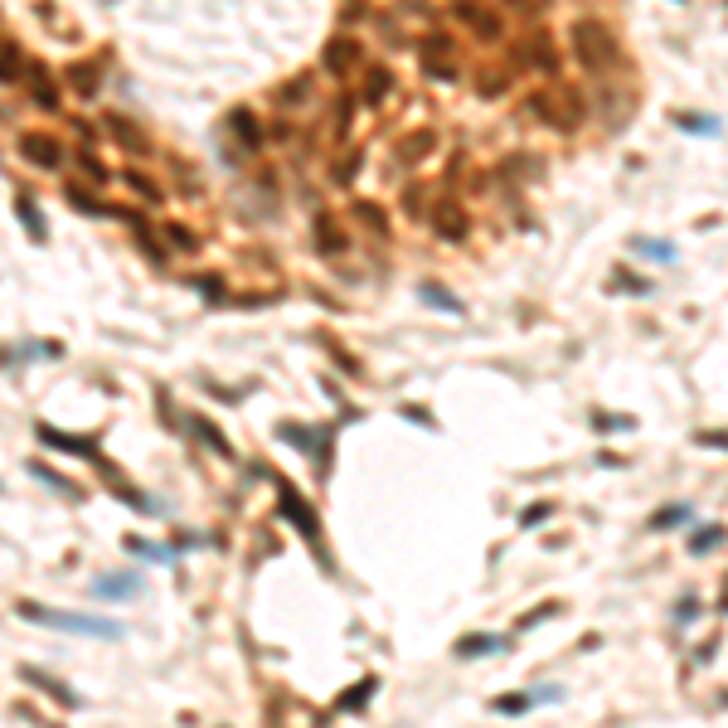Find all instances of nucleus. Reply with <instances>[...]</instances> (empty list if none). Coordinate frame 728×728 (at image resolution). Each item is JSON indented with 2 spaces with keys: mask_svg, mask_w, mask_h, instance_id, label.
Returning <instances> with one entry per match:
<instances>
[{
  "mask_svg": "<svg viewBox=\"0 0 728 728\" xmlns=\"http://www.w3.org/2000/svg\"><path fill=\"white\" fill-rule=\"evenodd\" d=\"M529 112H534L549 131H578L582 117H588V102H582V92L574 83H554V88L529 92Z\"/></svg>",
  "mask_w": 728,
  "mask_h": 728,
  "instance_id": "f257e3e1",
  "label": "nucleus"
},
{
  "mask_svg": "<svg viewBox=\"0 0 728 728\" xmlns=\"http://www.w3.org/2000/svg\"><path fill=\"white\" fill-rule=\"evenodd\" d=\"M568 49H574V59L588 73H607L621 59L617 35H612V25H602V20H578V25L568 29Z\"/></svg>",
  "mask_w": 728,
  "mask_h": 728,
  "instance_id": "f03ea898",
  "label": "nucleus"
},
{
  "mask_svg": "<svg viewBox=\"0 0 728 728\" xmlns=\"http://www.w3.org/2000/svg\"><path fill=\"white\" fill-rule=\"evenodd\" d=\"M20 617L39 621V627H59V631H83V637H102L117 641L122 627L112 617H88V612H59V607H39V602H20Z\"/></svg>",
  "mask_w": 728,
  "mask_h": 728,
  "instance_id": "7ed1b4c3",
  "label": "nucleus"
},
{
  "mask_svg": "<svg viewBox=\"0 0 728 728\" xmlns=\"http://www.w3.org/2000/svg\"><path fill=\"white\" fill-rule=\"evenodd\" d=\"M360 64H364V44H360V39H350V35H330L326 39V49H320V73H326V78L345 83Z\"/></svg>",
  "mask_w": 728,
  "mask_h": 728,
  "instance_id": "20e7f679",
  "label": "nucleus"
},
{
  "mask_svg": "<svg viewBox=\"0 0 728 728\" xmlns=\"http://www.w3.org/2000/svg\"><path fill=\"white\" fill-rule=\"evenodd\" d=\"M452 15H456V25H466L481 44H501V35H505V20L495 15V10H486L481 0H456L452 5Z\"/></svg>",
  "mask_w": 728,
  "mask_h": 728,
  "instance_id": "39448f33",
  "label": "nucleus"
},
{
  "mask_svg": "<svg viewBox=\"0 0 728 728\" xmlns=\"http://www.w3.org/2000/svg\"><path fill=\"white\" fill-rule=\"evenodd\" d=\"M423 68H428V78H437V83H452L456 73V39L452 35H428L423 39Z\"/></svg>",
  "mask_w": 728,
  "mask_h": 728,
  "instance_id": "423d86ee",
  "label": "nucleus"
},
{
  "mask_svg": "<svg viewBox=\"0 0 728 728\" xmlns=\"http://www.w3.org/2000/svg\"><path fill=\"white\" fill-rule=\"evenodd\" d=\"M15 151L25 155L35 170H64V146L54 137H44V131H25V137L15 141Z\"/></svg>",
  "mask_w": 728,
  "mask_h": 728,
  "instance_id": "0eeeda50",
  "label": "nucleus"
},
{
  "mask_svg": "<svg viewBox=\"0 0 728 728\" xmlns=\"http://www.w3.org/2000/svg\"><path fill=\"white\" fill-rule=\"evenodd\" d=\"M432 233L442 238V243H462V238L471 233V214L456 200H437L432 204Z\"/></svg>",
  "mask_w": 728,
  "mask_h": 728,
  "instance_id": "6e6552de",
  "label": "nucleus"
},
{
  "mask_svg": "<svg viewBox=\"0 0 728 728\" xmlns=\"http://www.w3.org/2000/svg\"><path fill=\"white\" fill-rule=\"evenodd\" d=\"M25 83H29V102H35V107L59 112V102H64V88H59V78H54L44 64H25Z\"/></svg>",
  "mask_w": 728,
  "mask_h": 728,
  "instance_id": "1a4fd4ad",
  "label": "nucleus"
},
{
  "mask_svg": "<svg viewBox=\"0 0 728 728\" xmlns=\"http://www.w3.org/2000/svg\"><path fill=\"white\" fill-rule=\"evenodd\" d=\"M432 151H437V131L432 127H418V131H408V137H399V146H393V161H399L403 170H413V165H423Z\"/></svg>",
  "mask_w": 728,
  "mask_h": 728,
  "instance_id": "9d476101",
  "label": "nucleus"
},
{
  "mask_svg": "<svg viewBox=\"0 0 728 728\" xmlns=\"http://www.w3.org/2000/svg\"><path fill=\"white\" fill-rule=\"evenodd\" d=\"M311 233H316V253H326V257H340L350 248V233L340 228V218L330 210H320L316 218H311Z\"/></svg>",
  "mask_w": 728,
  "mask_h": 728,
  "instance_id": "9b49d317",
  "label": "nucleus"
},
{
  "mask_svg": "<svg viewBox=\"0 0 728 728\" xmlns=\"http://www.w3.org/2000/svg\"><path fill=\"white\" fill-rule=\"evenodd\" d=\"M471 88L481 92V98H505L510 88H515V73H510L505 64H476V73H471Z\"/></svg>",
  "mask_w": 728,
  "mask_h": 728,
  "instance_id": "f8f14e48",
  "label": "nucleus"
},
{
  "mask_svg": "<svg viewBox=\"0 0 728 728\" xmlns=\"http://www.w3.org/2000/svg\"><path fill=\"white\" fill-rule=\"evenodd\" d=\"M107 131H112V141H117L127 155H137V161H141V155H151V141H146L141 127H137V122H127L122 112H112V117H107Z\"/></svg>",
  "mask_w": 728,
  "mask_h": 728,
  "instance_id": "ddd939ff",
  "label": "nucleus"
},
{
  "mask_svg": "<svg viewBox=\"0 0 728 728\" xmlns=\"http://www.w3.org/2000/svg\"><path fill=\"white\" fill-rule=\"evenodd\" d=\"M228 131H233V141L243 146L248 155H253L257 146L267 141V137H263V127H257V117H253L248 107H233V112H228Z\"/></svg>",
  "mask_w": 728,
  "mask_h": 728,
  "instance_id": "4468645a",
  "label": "nucleus"
},
{
  "mask_svg": "<svg viewBox=\"0 0 728 728\" xmlns=\"http://www.w3.org/2000/svg\"><path fill=\"white\" fill-rule=\"evenodd\" d=\"M282 510H287V519H291V525L301 529V539H311V544H316V539H320V529H316V515H311V505L301 501V495L291 491V486H282Z\"/></svg>",
  "mask_w": 728,
  "mask_h": 728,
  "instance_id": "2eb2a0df",
  "label": "nucleus"
},
{
  "mask_svg": "<svg viewBox=\"0 0 728 728\" xmlns=\"http://www.w3.org/2000/svg\"><path fill=\"white\" fill-rule=\"evenodd\" d=\"M20 675H25V680L35 684V690H44L49 700H59V704H64V709H78V694H73L68 684H59L54 675H44V670H29V665H25V670H20Z\"/></svg>",
  "mask_w": 728,
  "mask_h": 728,
  "instance_id": "dca6fc26",
  "label": "nucleus"
},
{
  "mask_svg": "<svg viewBox=\"0 0 728 728\" xmlns=\"http://www.w3.org/2000/svg\"><path fill=\"white\" fill-rule=\"evenodd\" d=\"M364 107H379L384 98L393 92V68H384V64H374L369 73H364Z\"/></svg>",
  "mask_w": 728,
  "mask_h": 728,
  "instance_id": "f3484780",
  "label": "nucleus"
},
{
  "mask_svg": "<svg viewBox=\"0 0 728 728\" xmlns=\"http://www.w3.org/2000/svg\"><path fill=\"white\" fill-rule=\"evenodd\" d=\"M350 214H355V224L369 228L374 238H389V214H384L374 200H355V204H350Z\"/></svg>",
  "mask_w": 728,
  "mask_h": 728,
  "instance_id": "a211bd4d",
  "label": "nucleus"
},
{
  "mask_svg": "<svg viewBox=\"0 0 728 728\" xmlns=\"http://www.w3.org/2000/svg\"><path fill=\"white\" fill-rule=\"evenodd\" d=\"M311 83H316V73H297V78H287L282 88L273 92L277 107H301V102L311 98Z\"/></svg>",
  "mask_w": 728,
  "mask_h": 728,
  "instance_id": "6ab92c4d",
  "label": "nucleus"
},
{
  "mask_svg": "<svg viewBox=\"0 0 728 728\" xmlns=\"http://www.w3.org/2000/svg\"><path fill=\"white\" fill-rule=\"evenodd\" d=\"M161 238H165V243H175V253H200V233H194L190 224H180V218H165Z\"/></svg>",
  "mask_w": 728,
  "mask_h": 728,
  "instance_id": "aec40b11",
  "label": "nucleus"
},
{
  "mask_svg": "<svg viewBox=\"0 0 728 728\" xmlns=\"http://www.w3.org/2000/svg\"><path fill=\"white\" fill-rule=\"evenodd\" d=\"M39 442L44 447H59V452H73V456H92V442H83V437H68V432H59V428H39Z\"/></svg>",
  "mask_w": 728,
  "mask_h": 728,
  "instance_id": "412c9836",
  "label": "nucleus"
},
{
  "mask_svg": "<svg viewBox=\"0 0 728 728\" xmlns=\"http://www.w3.org/2000/svg\"><path fill=\"white\" fill-rule=\"evenodd\" d=\"M20 78H25V49L0 44V83H20Z\"/></svg>",
  "mask_w": 728,
  "mask_h": 728,
  "instance_id": "4be33fe9",
  "label": "nucleus"
},
{
  "mask_svg": "<svg viewBox=\"0 0 728 728\" xmlns=\"http://www.w3.org/2000/svg\"><path fill=\"white\" fill-rule=\"evenodd\" d=\"M122 180H127V185H131V190L141 194L146 204H161V185H155V180H151V175H146V170H137V165H127V170H122Z\"/></svg>",
  "mask_w": 728,
  "mask_h": 728,
  "instance_id": "5701e85b",
  "label": "nucleus"
},
{
  "mask_svg": "<svg viewBox=\"0 0 728 728\" xmlns=\"http://www.w3.org/2000/svg\"><path fill=\"white\" fill-rule=\"evenodd\" d=\"M68 83L78 98H98V64H68Z\"/></svg>",
  "mask_w": 728,
  "mask_h": 728,
  "instance_id": "b1692460",
  "label": "nucleus"
},
{
  "mask_svg": "<svg viewBox=\"0 0 728 728\" xmlns=\"http://www.w3.org/2000/svg\"><path fill=\"white\" fill-rule=\"evenodd\" d=\"M15 214H20V224H25V233L35 238V243H44V238H49V228L39 224V210H35V200H25V194H20V200H15Z\"/></svg>",
  "mask_w": 728,
  "mask_h": 728,
  "instance_id": "393cba45",
  "label": "nucleus"
},
{
  "mask_svg": "<svg viewBox=\"0 0 728 728\" xmlns=\"http://www.w3.org/2000/svg\"><path fill=\"white\" fill-rule=\"evenodd\" d=\"M64 200H68L78 214H107V204H102L98 194H88L83 185H64Z\"/></svg>",
  "mask_w": 728,
  "mask_h": 728,
  "instance_id": "a878e982",
  "label": "nucleus"
},
{
  "mask_svg": "<svg viewBox=\"0 0 728 728\" xmlns=\"http://www.w3.org/2000/svg\"><path fill=\"white\" fill-rule=\"evenodd\" d=\"M675 127L694 131V137H714V131H719V117H700V112H675Z\"/></svg>",
  "mask_w": 728,
  "mask_h": 728,
  "instance_id": "bb28decb",
  "label": "nucleus"
},
{
  "mask_svg": "<svg viewBox=\"0 0 728 728\" xmlns=\"http://www.w3.org/2000/svg\"><path fill=\"white\" fill-rule=\"evenodd\" d=\"M137 588H141V578H131V574H112V578L98 582V592H102V597H112V602L127 597V592H137Z\"/></svg>",
  "mask_w": 728,
  "mask_h": 728,
  "instance_id": "cd10ccee",
  "label": "nucleus"
},
{
  "mask_svg": "<svg viewBox=\"0 0 728 728\" xmlns=\"http://www.w3.org/2000/svg\"><path fill=\"white\" fill-rule=\"evenodd\" d=\"M360 170H364V151H345L336 161V175H330V180H336V185H355Z\"/></svg>",
  "mask_w": 728,
  "mask_h": 728,
  "instance_id": "c85d7f7f",
  "label": "nucleus"
},
{
  "mask_svg": "<svg viewBox=\"0 0 728 728\" xmlns=\"http://www.w3.org/2000/svg\"><path fill=\"white\" fill-rule=\"evenodd\" d=\"M423 301H428V306H437V311H447V316H462V301H456L452 291H442L437 282L423 287Z\"/></svg>",
  "mask_w": 728,
  "mask_h": 728,
  "instance_id": "c756f323",
  "label": "nucleus"
},
{
  "mask_svg": "<svg viewBox=\"0 0 728 728\" xmlns=\"http://www.w3.org/2000/svg\"><path fill=\"white\" fill-rule=\"evenodd\" d=\"M78 170L88 175L92 185H107V180H112V170H107V165H102V161H98V155H92V151H78Z\"/></svg>",
  "mask_w": 728,
  "mask_h": 728,
  "instance_id": "7c9ffc66",
  "label": "nucleus"
},
{
  "mask_svg": "<svg viewBox=\"0 0 728 728\" xmlns=\"http://www.w3.org/2000/svg\"><path fill=\"white\" fill-rule=\"evenodd\" d=\"M350 117H355V98L345 92V98L336 102V131H330L336 141H345V137H350Z\"/></svg>",
  "mask_w": 728,
  "mask_h": 728,
  "instance_id": "2f4dec72",
  "label": "nucleus"
},
{
  "mask_svg": "<svg viewBox=\"0 0 728 728\" xmlns=\"http://www.w3.org/2000/svg\"><path fill=\"white\" fill-rule=\"evenodd\" d=\"M491 709H495V714H505V719H515V714H525V709H529V694H495Z\"/></svg>",
  "mask_w": 728,
  "mask_h": 728,
  "instance_id": "473e14b6",
  "label": "nucleus"
},
{
  "mask_svg": "<svg viewBox=\"0 0 728 728\" xmlns=\"http://www.w3.org/2000/svg\"><path fill=\"white\" fill-rule=\"evenodd\" d=\"M549 515H554V501H534V505H525V515H519V529H539Z\"/></svg>",
  "mask_w": 728,
  "mask_h": 728,
  "instance_id": "72a5a7b5",
  "label": "nucleus"
},
{
  "mask_svg": "<svg viewBox=\"0 0 728 728\" xmlns=\"http://www.w3.org/2000/svg\"><path fill=\"white\" fill-rule=\"evenodd\" d=\"M680 519H690V505H665L651 515V529H670V525H680Z\"/></svg>",
  "mask_w": 728,
  "mask_h": 728,
  "instance_id": "f704fd0d",
  "label": "nucleus"
},
{
  "mask_svg": "<svg viewBox=\"0 0 728 728\" xmlns=\"http://www.w3.org/2000/svg\"><path fill=\"white\" fill-rule=\"evenodd\" d=\"M719 544H724V525H709V529H700V534L690 539L694 554H709V549H719Z\"/></svg>",
  "mask_w": 728,
  "mask_h": 728,
  "instance_id": "c9c22d12",
  "label": "nucleus"
},
{
  "mask_svg": "<svg viewBox=\"0 0 728 728\" xmlns=\"http://www.w3.org/2000/svg\"><path fill=\"white\" fill-rule=\"evenodd\" d=\"M505 10H515V15H525V20H539L549 10V0H501Z\"/></svg>",
  "mask_w": 728,
  "mask_h": 728,
  "instance_id": "e433bc0d",
  "label": "nucleus"
},
{
  "mask_svg": "<svg viewBox=\"0 0 728 728\" xmlns=\"http://www.w3.org/2000/svg\"><path fill=\"white\" fill-rule=\"evenodd\" d=\"M369 694H374V680H364V684H355V690H345V694H340V704H336V709H360V704L369 700Z\"/></svg>",
  "mask_w": 728,
  "mask_h": 728,
  "instance_id": "4c0bfd02",
  "label": "nucleus"
},
{
  "mask_svg": "<svg viewBox=\"0 0 728 728\" xmlns=\"http://www.w3.org/2000/svg\"><path fill=\"white\" fill-rule=\"evenodd\" d=\"M29 471H35V476H39V481H44V486H54V491H64V495H78V491H73V486L64 481V476H59V471H49V466L29 462Z\"/></svg>",
  "mask_w": 728,
  "mask_h": 728,
  "instance_id": "58836bf2",
  "label": "nucleus"
},
{
  "mask_svg": "<svg viewBox=\"0 0 728 728\" xmlns=\"http://www.w3.org/2000/svg\"><path fill=\"white\" fill-rule=\"evenodd\" d=\"M495 646H501V641H486V637H476V641H456V655H462V661H466V655H491Z\"/></svg>",
  "mask_w": 728,
  "mask_h": 728,
  "instance_id": "ea45409f",
  "label": "nucleus"
},
{
  "mask_svg": "<svg viewBox=\"0 0 728 728\" xmlns=\"http://www.w3.org/2000/svg\"><path fill=\"white\" fill-rule=\"evenodd\" d=\"M127 549H131V554H146V558H155V564H161V558H170V549H161V544H146V539H137V534L127 539Z\"/></svg>",
  "mask_w": 728,
  "mask_h": 728,
  "instance_id": "a19ab883",
  "label": "nucleus"
},
{
  "mask_svg": "<svg viewBox=\"0 0 728 728\" xmlns=\"http://www.w3.org/2000/svg\"><path fill=\"white\" fill-rule=\"evenodd\" d=\"M558 612V602H544V607H534V612H525V621H519V631H529V627H539L544 617H554Z\"/></svg>",
  "mask_w": 728,
  "mask_h": 728,
  "instance_id": "79ce46f5",
  "label": "nucleus"
},
{
  "mask_svg": "<svg viewBox=\"0 0 728 728\" xmlns=\"http://www.w3.org/2000/svg\"><path fill=\"white\" fill-rule=\"evenodd\" d=\"M200 437H204V442L214 447L218 456H233V452H228V442H224V437H218V428H214V423H200Z\"/></svg>",
  "mask_w": 728,
  "mask_h": 728,
  "instance_id": "37998d69",
  "label": "nucleus"
},
{
  "mask_svg": "<svg viewBox=\"0 0 728 728\" xmlns=\"http://www.w3.org/2000/svg\"><path fill=\"white\" fill-rule=\"evenodd\" d=\"M403 210H408L413 218L423 214V185H408V190H403Z\"/></svg>",
  "mask_w": 728,
  "mask_h": 728,
  "instance_id": "c03bdc74",
  "label": "nucleus"
},
{
  "mask_svg": "<svg viewBox=\"0 0 728 728\" xmlns=\"http://www.w3.org/2000/svg\"><path fill=\"white\" fill-rule=\"evenodd\" d=\"M194 287H200L210 301H224V282H218V277H194Z\"/></svg>",
  "mask_w": 728,
  "mask_h": 728,
  "instance_id": "a18cd8bd",
  "label": "nucleus"
},
{
  "mask_svg": "<svg viewBox=\"0 0 728 728\" xmlns=\"http://www.w3.org/2000/svg\"><path fill=\"white\" fill-rule=\"evenodd\" d=\"M637 248H641L646 257H670V248H665V243H655V238H637Z\"/></svg>",
  "mask_w": 728,
  "mask_h": 728,
  "instance_id": "49530a36",
  "label": "nucleus"
},
{
  "mask_svg": "<svg viewBox=\"0 0 728 728\" xmlns=\"http://www.w3.org/2000/svg\"><path fill=\"white\" fill-rule=\"evenodd\" d=\"M617 282H621V291H637V297L651 291V282H641V277H617Z\"/></svg>",
  "mask_w": 728,
  "mask_h": 728,
  "instance_id": "de8ad7c7",
  "label": "nucleus"
},
{
  "mask_svg": "<svg viewBox=\"0 0 728 728\" xmlns=\"http://www.w3.org/2000/svg\"><path fill=\"white\" fill-rule=\"evenodd\" d=\"M273 141H291V122H273V131H267Z\"/></svg>",
  "mask_w": 728,
  "mask_h": 728,
  "instance_id": "09e8293b",
  "label": "nucleus"
}]
</instances>
